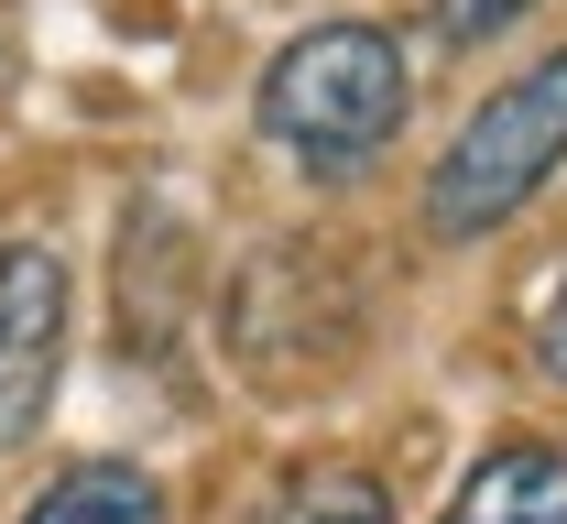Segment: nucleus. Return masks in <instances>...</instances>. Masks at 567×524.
<instances>
[{
	"label": "nucleus",
	"mask_w": 567,
	"mask_h": 524,
	"mask_svg": "<svg viewBox=\"0 0 567 524\" xmlns=\"http://www.w3.org/2000/svg\"><path fill=\"white\" fill-rule=\"evenodd\" d=\"M557 164H567V44L535 55L513 88H492L458 121V143L436 153V175H425V229L436 240H492V229H513L546 197Z\"/></svg>",
	"instance_id": "2"
},
{
	"label": "nucleus",
	"mask_w": 567,
	"mask_h": 524,
	"mask_svg": "<svg viewBox=\"0 0 567 524\" xmlns=\"http://www.w3.org/2000/svg\"><path fill=\"white\" fill-rule=\"evenodd\" d=\"M66 372V263L55 240H0V438H33Z\"/></svg>",
	"instance_id": "3"
},
{
	"label": "nucleus",
	"mask_w": 567,
	"mask_h": 524,
	"mask_svg": "<svg viewBox=\"0 0 567 524\" xmlns=\"http://www.w3.org/2000/svg\"><path fill=\"white\" fill-rule=\"evenodd\" d=\"M22 524H164V481L142 459H76L22 503Z\"/></svg>",
	"instance_id": "5"
},
{
	"label": "nucleus",
	"mask_w": 567,
	"mask_h": 524,
	"mask_svg": "<svg viewBox=\"0 0 567 524\" xmlns=\"http://www.w3.org/2000/svg\"><path fill=\"white\" fill-rule=\"evenodd\" d=\"M251 524H393V492L350 459H317V470H284Z\"/></svg>",
	"instance_id": "6"
},
{
	"label": "nucleus",
	"mask_w": 567,
	"mask_h": 524,
	"mask_svg": "<svg viewBox=\"0 0 567 524\" xmlns=\"http://www.w3.org/2000/svg\"><path fill=\"white\" fill-rule=\"evenodd\" d=\"M535 372L567 382V274H557V296H546V317H535Z\"/></svg>",
	"instance_id": "8"
},
{
	"label": "nucleus",
	"mask_w": 567,
	"mask_h": 524,
	"mask_svg": "<svg viewBox=\"0 0 567 524\" xmlns=\"http://www.w3.org/2000/svg\"><path fill=\"white\" fill-rule=\"evenodd\" d=\"M447 524H567V449H546V438L492 449L470 481H458Z\"/></svg>",
	"instance_id": "4"
},
{
	"label": "nucleus",
	"mask_w": 567,
	"mask_h": 524,
	"mask_svg": "<svg viewBox=\"0 0 567 524\" xmlns=\"http://www.w3.org/2000/svg\"><path fill=\"white\" fill-rule=\"evenodd\" d=\"M535 0H425V22L447 33V44H492V33H513Z\"/></svg>",
	"instance_id": "7"
},
{
	"label": "nucleus",
	"mask_w": 567,
	"mask_h": 524,
	"mask_svg": "<svg viewBox=\"0 0 567 524\" xmlns=\"http://www.w3.org/2000/svg\"><path fill=\"white\" fill-rule=\"evenodd\" d=\"M404 99H415V76H404V44L382 22H317V33H295L274 66H262L251 121H262V143L284 164L360 175L371 153L404 132Z\"/></svg>",
	"instance_id": "1"
}]
</instances>
